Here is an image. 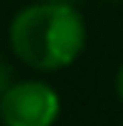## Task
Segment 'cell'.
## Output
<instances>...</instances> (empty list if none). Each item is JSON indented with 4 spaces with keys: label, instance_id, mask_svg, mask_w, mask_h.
<instances>
[{
    "label": "cell",
    "instance_id": "3957f363",
    "mask_svg": "<svg viewBox=\"0 0 123 126\" xmlns=\"http://www.w3.org/2000/svg\"><path fill=\"white\" fill-rule=\"evenodd\" d=\"M10 82H13V70H10V64H5V62L0 59V98H3V93L10 88Z\"/></svg>",
    "mask_w": 123,
    "mask_h": 126
},
{
    "label": "cell",
    "instance_id": "277c9868",
    "mask_svg": "<svg viewBox=\"0 0 123 126\" xmlns=\"http://www.w3.org/2000/svg\"><path fill=\"white\" fill-rule=\"evenodd\" d=\"M113 88H115V98L123 103V64L118 67V72H115V82H113Z\"/></svg>",
    "mask_w": 123,
    "mask_h": 126
},
{
    "label": "cell",
    "instance_id": "7a4b0ae2",
    "mask_svg": "<svg viewBox=\"0 0 123 126\" xmlns=\"http://www.w3.org/2000/svg\"><path fill=\"white\" fill-rule=\"evenodd\" d=\"M62 113L59 93L44 80H21L0 98L3 126H54Z\"/></svg>",
    "mask_w": 123,
    "mask_h": 126
},
{
    "label": "cell",
    "instance_id": "6da1fadb",
    "mask_svg": "<svg viewBox=\"0 0 123 126\" xmlns=\"http://www.w3.org/2000/svg\"><path fill=\"white\" fill-rule=\"evenodd\" d=\"M13 54L36 72H59L80 59L87 26L72 3L36 0L13 16L8 26Z\"/></svg>",
    "mask_w": 123,
    "mask_h": 126
},
{
    "label": "cell",
    "instance_id": "5b68a950",
    "mask_svg": "<svg viewBox=\"0 0 123 126\" xmlns=\"http://www.w3.org/2000/svg\"><path fill=\"white\" fill-rule=\"evenodd\" d=\"M51 3H72V0H51Z\"/></svg>",
    "mask_w": 123,
    "mask_h": 126
},
{
    "label": "cell",
    "instance_id": "8992f818",
    "mask_svg": "<svg viewBox=\"0 0 123 126\" xmlns=\"http://www.w3.org/2000/svg\"><path fill=\"white\" fill-rule=\"evenodd\" d=\"M108 3H121V0H108Z\"/></svg>",
    "mask_w": 123,
    "mask_h": 126
}]
</instances>
